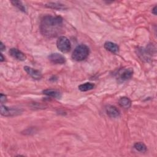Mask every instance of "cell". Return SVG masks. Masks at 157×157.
<instances>
[{
    "instance_id": "cell-1",
    "label": "cell",
    "mask_w": 157,
    "mask_h": 157,
    "mask_svg": "<svg viewBox=\"0 0 157 157\" xmlns=\"http://www.w3.org/2000/svg\"><path fill=\"white\" fill-rule=\"evenodd\" d=\"M63 26V20L61 17L48 15L42 18L40 30L44 36L50 39L58 36L61 33Z\"/></svg>"
},
{
    "instance_id": "cell-2",
    "label": "cell",
    "mask_w": 157,
    "mask_h": 157,
    "mask_svg": "<svg viewBox=\"0 0 157 157\" xmlns=\"http://www.w3.org/2000/svg\"><path fill=\"white\" fill-rule=\"evenodd\" d=\"M89 53V48L85 44H80L77 45L74 50L72 58L77 61H81L88 57Z\"/></svg>"
},
{
    "instance_id": "cell-3",
    "label": "cell",
    "mask_w": 157,
    "mask_h": 157,
    "mask_svg": "<svg viewBox=\"0 0 157 157\" xmlns=\"http://www.w3.org/2000/svg\"><path fill=\"white\" fill-rule=\"evenodd\" d=\"M57 48L63 53H67L70 51L71 45L69 40L65 36H60L56 41Z\"/></svg>"
},
{
    "instance_id": "cell-4",
    "label": "cell",
    "mask_w": 157,
    "mask_h": 157,
    "mask_svg": "<svg viewBox=\"0 0 157 157\" xmlns=\"http://www.w3.org/2000/svg\"><path fill=\"white\" fill-rule=\"evenodd\" d=\"M133 75L132 68H121L119 69L116 74L117 78L120 82L126 81L131 78Z\"/></svg>"
},
{
    "instance_id": "cell-5",
    "label": "cell",
    "mask_w": 157,
    "mask_h": 157,
    "mask_svg": "<svg viewBox=\"0 0 157 157\" xmlns=\"http://www.w3.org/2000/svg\"><path fill=\"white\" fill-rule=\"evenodd\" d=\"M22 112V110L15 107H8L7 106L1 105V113L5 117L14 116L20 114Z\"/></svg>"
},
{
    "instance_id": "cell-6",
    "label": "cell",
    "mask_w": 157,
    "mask_h": 157,
    "mask_svg": "<svg viewBox=\"0 0 157 157\" xmlns=\"http://www.w3.org/2000/svg\"><path fill=\"white\" fill-rule=\"evenodd\" d=\"M48 59L54 64H64L66 62L65 57L58 53H51L48 56Z\"/></svg>"
},
{
    "instance_id": "cell-7",
    "label": "cell",
    "mask_w": 157,
    "mask_h": 157,
    "mask_svg": "<svg viewBox=\"0 0 157 157\" xmlns=\"http://www.w3.org/2000/svg\"><path fill=\"white\" fill-rule=\"evenodd\" d=\"M10 55L19 61H24L26 59V55L20 50L15 48H12L9 50Z\"/></svg>"
},
{
    "instance_id": "cell-8",
    "label": "cell",
    "mask_w": 157,
    "mask_h": 157,
    "mask_svg": "<svg viewBox=\"0 0 157 157\" xmlns=\"http://www.w3.org/2000/svg\"><path fill=\"white\" fill-rule=\"evenodd\" d=\"M24 70L27 72V74L28 75H29L34 79L39 80V79H40L42 77V74H41L40 72H39V71H37L36 69H33L31 67L25 66L24 67Z\"/></svg>"
},
{
    "instance_id": "cell-9",
    "label": "cell",
    "mask_w": 157,
    "mask_h": 157,
    "mask_svg": "<svg viewBox=\"0 0 157 157\" xmlns=\"http://www.w3.org/2000/svg\"><path fill=\"white\" fill-rule=\"evenodd\" d=\"M105 111L108 116L111 118H117L120 115L119 110L114 105H108L105 107Z\"/></svg>"
},
{
    "instance_id": "cell-10",
    "label": "cell",
    "mask_w": 157,
    "mask_h": 157,
    "mask_svg": "<svg viewBox=\"0 0 157 157\" xmlns=\"http://www.w3.org/2000/svg\"><path fill=\"white\" fill-rule=\"evenodd\" d=\"M104 48L113 53H117L119 52V47L112 42H105L104 44Z\"/></svg>"
},
{
    "instance_id": "cell-11",
    "label": "cell",
    "mask_w": 157,
    "mask_h": 157,
    "mask_svg": "<svg viewBox=\"0 0 157 157\" xmlns=\"http://www.w3.org/2000/svg\"><path fill=\"white\" fill-rule=\"evenodd\" d=\"M43 93L45 95H47L48 96H51L56 99H59L61 98V94L59 91L53 90V89H47L44 90L43 91Z\"/></svg>"
},
{
    "instance_id": "cell-12",
    "label": "cell",
    "mask_w": 157,
    "mask_h": 157,
    "mask_svg": "<svg viewBox=\"0 0 157 157\" xmlns=\"http://www.w3.org/2000/svg\"><path fill=\"white\" fill-rule=\"evenodd\" d=\"M119 104L125 109H128L131 105V101L127 97H122L119 99Z\"/></svg>"
},
{
    "instance_id": "cell-13",
    "label": "cell",
    "mask_w": 157,
    "mask_h": 157,
    "mask_svg": "<svg viewBox=\"0 0 157 157\" xmlns=\"http://www.w3.org/2000/svg\"><path fill=\"white\" fill-rule=\"evenodd\" d=\"M45 6L49 8L57 9V10H63L66 8L64 5L60 3H58V2H48L45 4Z\"/></svg>"
},
{
    "instance_id": "cell-14",
    "label": "cell",
    "mask_w": 157,
    "mask_h": 157,
    "mask_svg": "<svg viewBox=\"0 0 157 157\" xmlns=\"http://www.w3.org/2000/svg\"><path fill=\"white\" fill-rule=\"evenodd\" d=\"M94 87V85L90 82H86L83 84H81L78 86V89L81 91H87L88 90H91L93 89Z\"/></svg>"
},
{
    "instance_id": "cell-15",
    "label": "cell",
    "mask_w": 157,
    "mask_h": 157,
    "mask_svg": "<svg viewBox=\"0 0 157 157\" xmlns=\"http://www.w3.org/2000/svg\"><path fill=\"white\" fill-rule=\"evenodd\" d=\"M134 148L140 152H145L147 151L146 145L142 142H136L134 145Z\"/></svg>"
},
{
    "instance_id": "cell-16",
    "label": "cell",
    "mask_w": 157,
    "mask_h": 157,
    "mask_svg": "<svg viewBox=\"0 0 157 157\" xmlns=\"http://www.w3.org/2000/svg\"><path fill=\"white\" fill-rule=\"evenodd\" d=\"M11 3L13 6H15L17 8H18L20 10H21L23 12H26V8L23 6V4H22V2L21 1H12Z\"/></svg>"
},
{
    "instance_id": "cell-17",
    "label": "cell",
    "mask_w": 157,
    "mask_h": 157,
    "mask_svg": "<svg viewBox=\"0 0 157 157\" xmlns=\"http://www.w3.org/2000/svg\"><path fill=\"white\" fill-rule=\"evenodd\" d=\"M7 101V97L5 94H1V96H0V101H1V104H3L4 102H5L6 101Z\"/></svg>"
},
{
    "instance_id": "cell-18",
    "label": "cell",
    "mask_w": 157,
    "mask_h": 157,
    "mask_svg": "<svg viewBox=\"0 0 157 157\" xmlns=\"http://www.w3.org/2000/svg\"><path fill=\"white\" fill-rule=\"evenodd\" d=\"M5 48H6L5 45H4V44L2 43V42H1V44H0V49H1V52L4 51V50H5Z\"/></svg>"
},
{
    "instance_id": "cell-19",
    "label": "cell",
    "mask_w": 157,
    "mask_h": 157,
    "mask_svg": "<svg viewBox=\"0 0 157 157\" xmlns=\"http://www.w3.org/2000/svg\"><path fill=\"white\" fill-rule=\"evenodd\" d=\"M156 6H155L154 7V8L152 9V13L154 14V15H156Z\"/></svg>"
},
{
    "instance_id": "cell-20",
    "label": "cell",
    "mask_w": 157,
    "mask_h": 157,
    "mask_svg": "<svg viewBox=\"0 0 157 157\" xmlns=\"http://www.w3.org/2000/svg\"><path fill=\"white\" fill-rule=\"evenodd\" d=\"M0 56H1V58H0L1 59H0V60H1V62H2V61H4V57H3V56H2V54L1 53V54H0Z\"/></svg>"
}]
</instances>
